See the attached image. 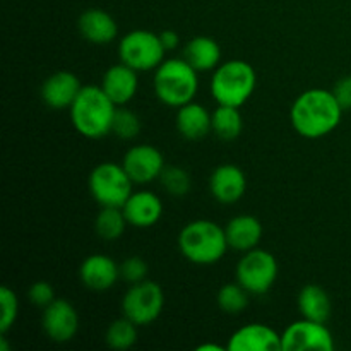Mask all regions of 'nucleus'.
Here are the masks:
<instances>
[{
	"label": "nucleus",
	"mask_w": 351,
	"mask_h": 351,
	"mask_svg": "<svg viewBox=\"0 0 351 351\" xmlns=\"http://www.w3.org/2000/svg\"><path fill=\"white\" fill-rule=\"evenodd\" d=\"M182 256L197 266H211L225 257L228 247L223 226L211 219H194L178 233Z\"/></svg>",
	"instance_id": "7ed1b4c3"
},
{
	"label": "nucleus",
	"mask_w": 351,
	"mask_h": 351,
	"mask_svg": "<svg viewBox=\"0 0 351 351\" xmlns=\"http://www.w3.org/2000/svg\"><path fill=\"white\" fill-rule=\"evenodd\" d=\"M79 280L93 291H106L120 280V264L105 254H91L79 266Z\"/></svg>",
	"instance_id": "dca6fc26"
},
{
	"label": "nucleus",
	"mask_w": 351,
	"mask_h": 351,
	"mask_svg": "<svg viewBox=\"0 0 351 351\" xmlns=\"http://www.w3.org/2000/svg\"><path fill=\"white\" fill-rule=\"evenodd\" d=\"M195 350H197V351H228V350H226V346L215 345V343H204V345L197 346Z\"/></svg>",
	"instance_id": "f704fd0d"
},
{
	"label": "nucleus",
	"mask_w": 351,
	"mask_h": 351,
	"mask_svg": "<svg viewBox=\"0 0 351 351\" xmlns=\"http://www.w3.org/2000/svg\"><path fill=\"white\" fill-rule=\"evenodd\" d=\"M27 298L38 308H45L55 300V288L48 281H36L27 290Z\"/></svg>",
	"instance_id": "2f4dec72"
},
{
	"label": "nucleus",
	"mask_w": 351,
	"mask_h": 351,
	"mask_svg": "<svg viewBox=\"0 0 351 351\" xmlns=\"http://www.w3.org/2000/svg\"><path fill=\"white\" fill-rule=\"evenodd\" d=\"M209 191L219 204H235L245 195L247 177L237 165L225 163L213 170L209 177Z\"/></svg>",
	"instance_id": "ddd939ff"
},
{
	"label": "nucleus",
	"mask_w": 351,
	"mask_h": 351,
	"mask_svg": "<svg viewBox=\"0 0 351 351\" xmlns=\"http://www.w3.org/2000/svg\"><path fill=\"white\" fill-rule=\"evenodd\" d=\"M283 351H332L335 338L326 322L302 317L281 332Z\"/></svg>",
	"instance_id": "9d476101"
},
{
	"label": "nucleus",
	"mask_w": 351,
	"mask_h": 351,
	"mask_svg": "<svg viewBox=\"0 0 351 351\" xmlns=\"http://www.w3.org/2000/svg\"><path fill=\"white\" fill-rule=\"evenodd\" d=\"M298 312L304 319L315 322H328L332 304L329 293L319 285H305L297 297Z\"/></svg>",
	"instance_id": "5701e85b"
},
{
	"label": "nucleus",
	"mask_w": 351,
	"mask_h": 351,
	"mask_svg": "<svg viewBox=\"0 0 351 351\" xmlns=\"http://www.w3.org/2000/svg\"><path fill=\"white\" fill-rule=\"evenodd\" d=\"M122 165L134 184L137 185H146L154 180H160V175L167 167L163 153L151 144H137V146L127 149V153L123 154Z\"/></svg>",
	"instance_id": "9b49d317"
},
{
	"label": "nucleus",
	"mask_w": 351,
	"mask_h": 351,
	"mask_svg": "<svg viewBox=\"0 0 351 351\" xmlns=\"http://www.w3.org/2000/svg\"><path fill=\"white\" fill-rule=\"evenodd\" d=\"M127 225H129V221H127L122 208L103 206L98 215H96L95 232L99 239L106 240V242H113V240H119L125 233Z\"/></svg>",
	"instance_id": "393cba45"
},
{
	"label": "nucleus",
	"mask_w": 351,
	"mask_h": 351,
	"mask_svg": "<svg viewBox=\"0 0 351 351\" xmlns=\"http://www.w3.org/2000/svg\"><path fill=\"white\" fill-rule=\"evenodd\" d=\"M160 182L165 191L170 195H175V197H182V195L189 194L192 187L191 175L180 167H165L163 173L160 175Z\"/></svg>",
	"instance_id": "c85d7f7f"
},
{
	"label": "nucleus",
	"mask_w": 351,
	"mask_h": 351,
	"mask_svg": "<svg viewBox=\"0 0 351 351\" xmlns=\"http://www.w3.org/2000/svg\"><path fill=\"white\" fill-rule=\"evenodd\" d=\"M79 34L93 45H108L119 36V24L103 9H88L77 19Z\"/></svg>",
	"instance_id": "6ab92c4d"
},
{
	"label": "nucleus",
	"mask_w": 351,
	"mask_h": 351,
	"mask_svg": "<svg viewBox=\"0 0 351 351\" xmlns=\"http://www.w3.org/2000/svg\"><path fill=\"white\" fill-rule=\"evenodd\" d=\"M141 127L143 125H141V119L137 113L125 108V106H117V112L112 123L113 136L123 141L136 139L141 132Z\"/></svg>",
	"instance_id": "cd10ccee"
},
{
	"label": "nucleus",
	"mask_w": 351,
	"mask_h": 351,
	"mask_svg": "<svg viewBox=\"0 0 351 351\" xmlns=\"http://www.w3.org/2000/svg\"><path fill=\"white\" fill-rule=\"evenodd\" d=\"M154 95L163 105L180 108L194 101L199 91V72L182 58H165L153 75Z\"/></svg>",
	"instance_id": "20e7f679"
},
{
	"label": "nucleus",
	"mask_w": 351,
	"mask_h": 351,
	"mask_svg": "<svg viewBox=\"0 0 351 351\" xmlns=\"http://www.w3.org/2000/svg\"><path fill=\"white\" fill-rule=\"evenodd\" d=\"M117 105L106 96L101 86H82L81 93L69 108L74 129L86 139H101L112 134Z\"/></svg>",
	"instance_id": "f03ea898"
},
{
	"label": "nucleus",
	"mask_w": 351,
	"mask_h": 351,
	"mask_svg": "<svg viewBox=\"0 0 351 351\" xmlns=\"http://www.w3.org/2000/svg\"><path fill=\"white\" fill-rule=\"evenodd\" d=\"M122 211L130 226L151 228L163 216V201L151 191H137L130 194L122 206Z\"/></svg>",
	"instance_id": "a211bd4d"
},
{
	"label": "nucleus",
	"mask_w": 351,
	"mask_h": 351,
	"mask_svg": "<svg viewBox=\"0 0 351 351\" xmlns=\"http://www.w3.org/2000/svg\"><path fill=\"white\" fill-rule=\"evenodd\" d=\"M147 271H149V266L143 257L130 256L120 264V280L125 281L127 285L141 283L147 280Z\"/></svg>",
	"instance_id": "7c9ffc66"
},
{
	"label": "nucleus",
	"mask_w": 351,
	"mask_h": 351,
	"mask_svg": "<svg viewBox=\"0 0 351 351\" xmlns=\"http://www.w3.org/2000/svg\"><path fill=\"white\" fill-rule=\"evenodd\" d=\"M160 38H161V43H163L165 50H167V51L175 50V48H178V45H180V38H178V33H175V31H171V29L161 31Z\"/></svg>",
	"instance_id": "72a5a7b5"
},
{
	"label": "nucleus",
	"mask_w": 351,
	"mask_h": 351,
	"mask_svg": "<svg viewBox=\"0 0 351 351\" xmlns=\"http://www.w3.org/2000/svg\"><path fill=\"white\" fill-rule=\"evenodd\" d=\"M228 351H283L281 335L271 326L252 322L237 329L226 343Z\"/></svg>",
	"instance_id": "4468645a"
},
{
	"label": "nucleus",
	"mask_w": 351,
	"mask_h": 351,
	"mask_svg": "<svg viewBox=\"0 0 351 351\" xmlns=\"http://www.w3.org/2000/svg\"><path fill=\"white\" fill-rule=\"evenodd\" d=\"M41 329L53 343H67L79 331V314L71 302L55 298L41 314Z\"/></svg>",
	"instance_id": "f8f14e48"
},
{
	"label": "nucleus",
	"mask_w": 351,
	"mask_h": 351,
	"mask_svg": "<svg viewBox=\"0 0 351 351\" xmlns=\"http://www.w3.org/2000/svg\"><path fill=\"white\" fill-rule=\"evenodd\" d=\"M134 182L129 177L122 163H105L96 165L88 178V189L91 197L103 206H115L122 208L127 199L132 194Z\"/></svg>",
	"instance_id": "423d86ee"
},
{
	"label": "nucleus",
	"mask_w": 351,
	"mask_h": 351,
	"mask_svg": "<svg viewBox=\"0 0 351 351\" xmlns=\"http://www.w3.org/2000/svg\"><path fill=\"white\" fill-rule=\"evenodd\" d=\"M163 43L160 33H153L147 29H134L123 34L119 41V58L120 62L137 72L156 71L158 65L165 60Z\"/></svg>",
	"instance_id": "0eeeda50"
},
{
	"label": "nucleus",
	"mask_w": 351,
	"mask_h": 351,
	"mask_svg": "<svg viewBox=\"0 0 351 351\" xmlns=\"http://www.w3.org/2000/svg\"><path fill=\"white\" fill-rule=\"evenodd\" d=\"M331 91L335 95L336 101L339 103V106L345 112L351 110V75H345V77L338 79Z\"/></svg>",
	"instance_id": "473e14b6"
},
{
	"label": "nucleus",
	"mask_w": 351,
	"mask_h": 351,
	"mask_svg": "<svg viewBox=\"0 0 351 351\" xmlns=\"http://www.w3.org/2000/svg\"><path fill=\"white\" fill-rule=\"evenodd\" d=\"M101 89L117 106H125L134 99L139 89V72L127 64L112 65L105 71L101 79Z\"/></svg>",
	"instance_id": "f3484780"
},
{
	"label": "nucleus",
	"mask_w": 351,
	"mask_h": 351,
	"mask_svg": "<svg viewBox=\"0 0 351 351\" xmlns=\"http://www.w3.org/2000/svg\"><path fill=\"white\" fill-rule=\"evenodd\" d=\"M137 336H139V326L122 315L106 328L105 343L113 350H129L136 345Z\"/></svg>",
	"instance_id": "a878e982"
},
{
	"label": "nucleus",
	"mask_w": 351,
	"mask_h": 351,
	"mask_svg": "<svg viewBox=\"0 0 351 351\" xmlns=\"http://www.w3.org/2000/svg\"><path fill=\"white\" fill-rule=\"evenodd\" d=\"M278 273L280 266L274 254L256 247L240 257L235 276L250 295H266L276 283Z\"/></svg>",
	"instance_id": "6e6552de"
},
{
	"label": "nucleus",
	"mask_w": 351,
	"mask_h": 351,
	"mask_svg": "<svg viewBox=\"0 0 351 351\" xmlns=\"http://www.w3.org/2000/svg\"><path fill=\"white\" fill-rule=\"evenodd\" d=\"M0 307H2V317H0V335H7L9 329L16 324L19 315V300L14 290L9 287L0 288Z\"/></svg>",
	"instance_id": "c756f323"
},
{
	"label": "nucleus",
	"mask_w": 351,
	"mask_h": 351,
	"mask_svg": "<svg viewBox=\"0 0 351 351\" xmlns=\"http://www.w3.org/2000/svg\"><path fill=\"white\" fill-rule=\"evenodd\" d=\"M343 112L332 91L312 88L297 96L290 108V120L298 136L321 139L341 123Z\"/></svg>",
	"instance_id": "f257e3e1"
},
{
	"label": "nucleus",
	"mask_w": 351,
	"mask_h": 351,
	"mask_svg": "<svg viewBox=\"0 0 351 351\" xmlns=\"http://www.w3.org/2000/svg\"><path fill=\"white\" fill-rule=\"evenodd\" d=\"M184 58L197 72L215 71L221 64V47L209 36H195L185 45Z\"/></svg>",
	"instance_id": "4be33fe9"
},
{
	"label": "nucleus",
	"mask_w": 351,
	"mask_h": 351,
	"mask_svg": "<svg viewBox=\"0 0 351 351\" xmlns=\"http://www.w3.org/2000/svg\"><path fill=\"white\" fill-rule=\"evenodd\" d=\"M226 240L230 249L237 252H249L259 247L263 239V223L252 215H239L230 219L225 226Z\"/></svg>",
	"instance_id": "aec40b11"
},
{
	"label": "nucleus",
	"mask_w": 351,
	"mask_h": 351,
	"mask_svg": "<svg viewBox=\"0 0 351 351\" xmlns=\"http://www.w3.org/2000/svg\"><path fill=\"white\" fill-rule=\"evenodd\" d=\"M82 84L74 72L58 71L45 79L40 96L51 110H69L81 93Z\"/></svg>",
	"instance_id": "2eb2a0df"
},
{
	"label": "nucleus",
	"mask_w": 351,
	"mask_h": 351,
	"mask_svg": "<svg viewBox=\"0 0 351 351\" xmlns=\"http://www.w3.org/2000/svg\"><path fill=\"white\" fill-rule=\"evenodd\" d=\"M243 119L240 108L218 105L213 112V134L221 141H233L242 134Z\"/></svg>",
	"instance_id": "b1692460"
},
{
	"label": "nucleus",
	"mask_w": 351,
	"mask_h": 351,
	"mask_svg": "<svg viewBox=\"0 0 351 351\" xmlns=\"http://www.w3.org/2000/svg\"><path fill=\"white\" fill-rule=\"evenodd\" d=\"M218 307L228 315H239L249 307L250 293L237 281V283H226L219 288L216 295Z\"/></svg>",
	"instance_id": "bb28decb"
},
{
	"label": "nucleus",
	"mask_w": 351,
	"mask_h": 351,
	"mask_svg": "<svg viewBox=\"0 0 351 351\" xmlns=\"http://www.w3.org/2000/svg\"><path fill=\"white\" fill-rule=\"evenodd\" d=\"M163 308V288L149 280L129 285V290L125 291L122 298V315L130 319L139 328L153 324L161 315Z\"/></svg>",
	"instance_id": "1a4fd4ad"
},
{
	"label": "nucleus",
	"mask_w": 351,
	"mask_h": 351,
	"mask_svg": "<svg viewBox=\"0 0 351 351\" xmlns=\"http://www.w3.org/2000/svg\"><path fill=\"white\" fill-rule=\"evenodd\" d=\"M257 75L252 65L240 58L221 62L213 71L209 91L218 105L240 108L256 91Z\"/></svg>",
	"instance_id": "39448f33"
},
{
	"label": "nucleus",
	"mask_w": 351,
	"mask_h": 351,
	"mask_svg": "<svg viewBox=\"0 0 351 351\" xmlns=\"http://www.w3.org/2000/svg\"><path fill=\"white\" fill-rule=\"evenodd\" d=\"M175 125L184 139L199 141L213 132V113L201 103L191 101L177 108Z\"/></svg>",
	"instance_id": "412c9836"
}]
</instances>
